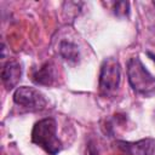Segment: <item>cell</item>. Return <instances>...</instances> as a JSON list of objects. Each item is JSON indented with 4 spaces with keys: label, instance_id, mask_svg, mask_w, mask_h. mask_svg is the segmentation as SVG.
Returning a JSON list of instances; mask_svg holds the SVG:
<instances>
[{
    "label": "cell",
    "instance_id": "9",
    "mask_svg": "<svg viewBox=\"0 0 155 155\" xmlns=\"http://www.w3.org/2000/svg\"><path fill=\"white\" fill-rule=\"evenodd\" d=\"M113 11L117 17H127L130 15V4L126 1H117L113 4Z\"/></svg>",
    "mask_w": 155,
    "mask_h": 155
},
{
    "label": "cell",
    "instance_id": "5",
    "mask_svg": "<svg viewBox=\"0 0 155 155\" xmlns=\"http://www.w3.org/2000/svg\"><path fill=\"white\" fill-rule=\"evenodd\" d=\"M115 144L124 155H154L155 153V139L151 137L137 142L116 140Z\"/></svg>",
    "mask_w": 155,
    "mask_h": 155
},
{
    "label": "cell",
    "instance_id": "6",
    "mask_svg": "<svg viewBox=\"0 0 155 155\" xmlns=\"http://www.w3.org/2000/svg\"><path fill=\"white\" fill-rule=\"evenodd\" d=\"M22 78V65L16 59H8L1 67V81L7 91L15 88Z\"/></svg>",
    "mask_w": 155,
    "mask_h": 155
},
{
    "label": "cell",
    "instance_id": "2",
    "mask_svg": "<svg viewBox=\"0 0 155 155\" xmlns=\"http://www.w3.org/2000/svg\"><path fill=\"white\" fill-rule=\"evenodd\" d=\"M127 80L137 94L150 97L155 93V78L145 68L138 56L131 57L127 61Z\"/></svg>",
    "mask_w": 155,
    "mask_h": 155
},
{
    "label": "cell",
    "instance_id": "3",
    "mask_svg": "<svg viewBox=\"0 0 155 155\" xmlns=\"http://www.w3.org/2000/svg\"><path fill=\"white\" fill-rule=\"evenodd\" d=\"M121 81V67L116 58L108 57L101 64L99 78H98V88L102 96L109 97L114 94Z\"/></svg>",
    "mask_w": 155,
    "mask_h": 155
},
{
    "label": "cell",
    "instance_id": "11",
    "mask_svg": "<svg viewBox=\"0 0 155 155\" xmlns=\"http://www.w3.org/2000/svg\"><path fill=\"white\" fill-rule=\"evenodd\" d=\"M147 56L155 63V53H154V52H151V51H147Z\"/></svg>",
    "mask_w": 155,
    "mask_h": 155
},
{
    "label": "cell",
    "instance_id": "10",
    "mask_svg": "<svg viewBox=\"0 0 155 155\" xmlns=\"http://www.w3.org/2000/svg\"><path fill=\"white\" fill-rule=\"evenodd\" d=\"M87 155H98V151H97V149L92 145V144H90L88 145V149H87Z\"/></svg>",
    "mask_w": 155,
    "mask_h": 155
},
{
    "label": "cell",
    "instance_id": "4",
    "mask_svg": "<svg viewBox=\"0 0 155 155\" xmlns=\"http://www.w3.org/2000/svg\"><path fill=\"white\" fill-rule=\"evenodd\" d=\"M13 102L27 111H41L47 105L45 94L35 87L19 86L13 92Z\"/></svg>",
    "mask_w": 155,
    "mask_h": 155
},
{
    "label": "cell",
    "instance_id": "8",
    "mask_svg": "<svg viewBox=\"0 0 155 155\" xmlns=\"http://www.w3.org/2000/svg\"><path fill=\"white\" fill-rule=\"evenodd\" d=\"M59 54L68 63H78L80 59V50L78 45L69 40H62L59 42Z\"/></svg>",
    "mask_w": 155,
    "mask_h": 155
},
{
    "label": "cell",
    "instance_id": "1",
    "mask_svg": "<svg viewBox=\"0 0 155 155\" xmlns=\"http://www.w3.org/2000/svg\"><path fill=\"white\" fill-rule=\"evenodd\" d=\"M31 142L48 155H58L63 149V143L57 136L56 120L53 117H44L36 121L31 130Z\"/></svg>",
    "mask_w": 155,
    "mask_h": 155
},
{
    "label": "cell",
    "instance_id": "7",
    "mask_svg": "<svg viewBox=\"0 0 155 155\" xmlns=\"http://www.w3.org/2000/svg\"><path fill=\"white\" fill-rule=\"evenodd\" d=\"M30 79L35 85L51 86L54 84V81L57 79L56 67L53 65L52 62H45L39 68L33 69Z\"/></svg>",
    "mask_w": 155,
    "mask_h": 155
},
{
    "label": "cell",
    "instance_id": "12",
    "mask_svg": "<svg viewBox=\"0 0 155 155\" xmlns=\"http://www.w3.org/2000/svg\"><path fill=\"white\" fill-rule=\"evenodd\" d=\"M153 5H154V6H155V1H154V2H153Z\"/></svg>",
    "mask_w": 155,
    "mask_h": 155
}]
</instances>
